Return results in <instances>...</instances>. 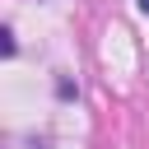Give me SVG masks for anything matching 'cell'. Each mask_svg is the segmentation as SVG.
Returning <instances> with one entry per match:
<instances>
[{
  "label": "cell",
  "mask_w": 149,
  "mask_h": 149,
  "mask_svg": "<svg viewBox=\"0 0 149 149\" xmlns=\"http://www.w3.org/2000/svg\"><path fill=\"white\" fill-rule=\"evenodd\" d=\"M0 51H5V56H14V33H9V28L0 33Z\"/></svg>",
  "instance_id": "cell-1"
},
{
  "label": "cell",
  "mask_w": 149,
  "mask_h": 149,
  "mask_svg": "<svg viewBox=\"0 0 149 149\" xmlns=\"http://www.w3.org/2000/svg\"><path fill=\"white\" fill-rule=\"evenodd\" d=\"M140 9H144V14H149V0H140Z\"/></svg>",
  "instance_id": "cell-2"
}]
</instances>
